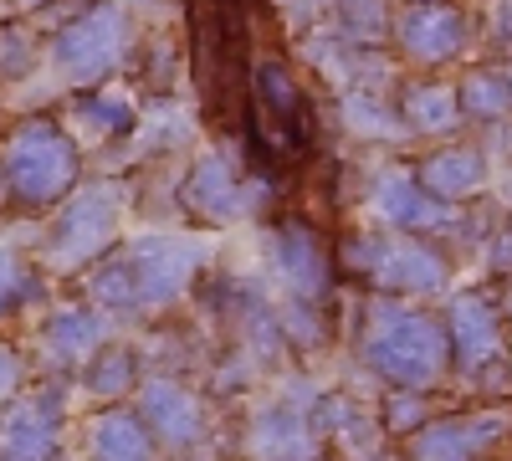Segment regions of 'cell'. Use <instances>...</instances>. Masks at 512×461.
Wrapping results in <instances>:
<instances>
[{
  "mask_svg": "<svg viewBox=\"0 0 512 461\" xmlns=\"http://www.w3.org/2000/svg\"><path fill=\"white\" fill-rule=\"evenodd\" d=\"M282 272L292 277L297 292L318 298V292L328 287V257H323V246H318L308 231L287 226V231H282Z\"/></svg>",
  "mask_w": 512,
  "mask_h": 461,
  "instance_id": "18",
  "label": "cell"
},
{
  "mask_svg": "<svg viewBox=\"0 0 512 461\" xmlns=\"http://www.w3.org/2000/svg\"><path fill=\"white\" fill-rule=\"evenodd\" d=\"M374 211L379 221H390L395 231L410 236H436L456 226V200H441L420 175H384L374 185Z\"/></svg>",
  "mask_w": 512,
  "mask_h": 461,
  "instance_id": "7",
  "label": "cell"
},
{
  "mask_svg": "<svg viewBox=\"0 0 512 461\" xmlns=\"http://www.w3.org/2000/svg\"><path fill=\"white\" fill-rule=\"evenodd\" d=\"M16 385V354L11 349H0V395H6Z\"/></svg>",
  "mask_w": 512,
  "mask_h": 461,
  "instance_id": "30",
  "label": "cell"
},
{
  "mask_svg": "<svg viewBox=\"0 0 512 461\" xmlns=\"http://www.w3.org/2000/svg\"><path fill=\"white\" fill-rule=\"evenodd\" d=\"M415 395H420V390H405V395H395V400H390L395 410H384V421H390L395 431H420V410H415L420 400H415Z\"/></svg>",
  "mask_w": 512,
  "mask_h": 461,
  "instance_id": "27",
  "label": "cell"
},
{
  "mask_svg": "<svg viewBox=\"0 0 512 461\" xmlns=\"http://www.w3.org/2000/svg\"><path fill=\"white\" fill-rule=\"evenodd\" d=\"M52 451H57V405H47V400L21 405L6 421L0 456L6 461H52Z\"/></svg>",
  "mask_w": 512,
  "mask_h": 461,
  "instance_id": "13",
  "label": "cell"
},
{
  "mask_svg": "<svg viewBox=\"0 0 512 461\" xmlns=\"http://www.w3.org/2000/svg\"><path fill=\"white\" fill-rule=\"evenodd\" d=\"M108 236H113V200L108 195L77 200L72 211L62 216L57 236H52V251H57L62 262H77V257H88V251H98Z\"/></svg>",
  "mask_w": 512,
  "mask_h": 461,
  "instance_id": "14",
  "label": "cell"
},
{
  "mask_svg": "<svg viewBox=\"0 0 512 461\" xmlns=\"http://www.w3.org/2000/svg\"><path fill=\"white\" fill-rule=\"evenodd\" d=\"M344 113L354 118V129H364V134H395V113L384 108L379 98H364V93H354V98L344 103Z\"/></svg>",
  "mask_w": 512,
  "mask_h": 461,
  "instance_id": "25",
  "label": "cell"
},
{
  "mask_svg": "<svg viewBox=\"0 0 512 461\" xmlns=\"http://www.w3.org/2000/svg\"><path fill=\"white\" fill-rule=\"evenodd\" d=\"M128 380H134V359H128L123 349H113L98 369H88V390L93 395H123Z\"/></svg>",
  "mask_w": 512,
  "mask_h": 461,
  "instance_id": "24",
  "label": "cell"
},
{
  "mask_svg": "<svg viewBox=\"0 0 512 461\" xmlns=\"http://www.w3.org/2000/svg\"><path fill=\"white\" fill-rule=\"evenodd\" d=\"M420 180L441 200H466V195H477L487 185V159L472 144H451V149H436L420 164Z\"/></svg>",
  "mask_w": 512,
  "mask_h": 461,
  "instance_id": "12",
  "label": "cell"
},
{
  "mask_svg": "<svg viewBox=\"0 0 512 461\" xmlns=\"http://www.w3.org/2000/svg\"><path fill=\"white\" fill-rule=\"evenodd\" d=\"M82 118L88 123H98V129H128V103H118V98H98V103H88L82 108Z\"/></svg>",
  "mask_w": 512,
  "mask_h": 461,
  "instance_id": "26",
  "label": "cell"
},
{
  "mask_svg": "<svg viewBox=\"0 0 512 461\" xmlns=\"http://www.w3.org/2000/svg\"><path fill=\"white\" fill-rule=\"evenodd\" d=\"M118 52H123V21H118L113 6H98L93 16L72 21V26L57 36V47H52V57H57L72 77H82V82L103 77V72L118 62Z\"/></svg>",
  "mask_w": 512,
  "mask_h": 461,
  "instance_id": "9",
  "label": "cell"
},
{
  "mask_svg": "<svg viewBox=\"0 0 512 461\" xmlns=\"http://www.w3.org/2000/svg\"><path fill=\"white\" fill-rule=\"evenodd\" d=\"M333 6H338L344 31L359 36V41H374L384 31V6H379V0H333Z\"/></svg>",
  "mask_w": 512,
  "mask_h": 461,
  "instance_id": "23",
  "label": "cell"
},
{
  "mask_svg": "<svg viewBox=\"0 0 512 461\" xmlns=\"http://www.w3.org/2000/svg\"><path fill=\"white\" fill-rule=\"evenodd\" d=\"M190 200L200 205L205 216H231V211H236V185H231V175H226L221 159H205L200 170H195Z\"/></svg>",
  "mask_w": 512,
  "mask_h": 461,
  "instance_id": "21",
  "label": "cell"
},
{
  "mask_svg": "<svg viewBox=\"0 0 512 461\" xmlns=\"http://www.w3.org/2000/svg\"><path fill=\"white\" fill-rule=\"evenodd\" d=\"M461 113L466 118H477V123H497L512 113V72H472L461 82Z\"/></svg>",
  "mask_w": 512,
  "mask_h": 461,
  "instance_id": "19",
  "label": "cell"
},
{
  "mask_svg": "<svg viewBox=\"0 0 512 461\" xmlns=\"http://www.w3.org/2000/svg\"><path fill=\"white\" fill-rule=\"evenodd\" d=\"M47 344L62 349V354L93 349V344H98V318H88V313H62V318L47 328Z\"/></svg>",
  "mask_w": 512,
  "mask_h": 461,
  "instance_id": "22",
  "label": "cell"
},
{
  "mask_svg": "<svg viewBox=\"0 0 512 461\" xmlns=\"http://www.w3.org/2000/svg\"><path fill=\"white\" fill-rule=\"evenodd\" d=\"M77 180V144L52 118H31L6 144V185L26 205H52Z\"/></svg>",
  "mask_w": 512,
  "mask_h": 461,
  "instance_id": "3",
  "label": "cell"
},
{
  "mask_svg": "<svg viewBox=\"0 0 512 461\" xmlns=\"http://www.w3.org/2000/svg\"><path fill=\"white\" fill-rule=\"evenodd\" d=\"M400 118L410 123L415 134H451L461 113V88H446V82H415L400 103Z\"/></svg>",
  "mask_w": 512,
  "mask_h": 461,
  "instance_id": "15",
  "label": "cell"
},
{
  "mask_svg": "<svg viewBox=\"0 0 512 461\" xmlns=\"http://www.w3.org/2000/svg\"><path fill=\"white\" fill-rule=\"evenodd\" d=\"M405 6H410V0H405Z\"/></svg>",
  "mask_w": 512,
  "mask_h": 461,
  "instance_id": "31",
  "label": "cell"
},
{
  "mask_svg": "<svg viewBox=\"0 0 512 461\" xmlns=\"http://www.w3.org/2000/svg\"><path fill=\"white\" fill-rule=\"evenodd\" d=\"M466 36H472V21H466L451 0H410L395 21L400 52L420 67H441V62L461 57Z\"/></svg>",
  "mask_w": 512,
  "mask_h": 461,
  "instance_id": "6",
  "label": "cell"
},
{
  "mask_svg": "<svg viewBox=\"0 0 512 461\" xmlns=\"http://www.w3.org/2000/svg\"><path fill=\"white\" fill-rule=\"evenodd\" d=\"M492 26H497V41H507V47H512V0H502V6H497Z\"/></svg>",
  "mask_w": 512,
  "mask_h": 461,
  "instance_id": "29",
  "label": "cell"
},
{
  "mask_svg": "<svg viewBox=\"0 0 512 461\" xmlns=\"http://www.w3.org/2000/svg\"><path fill=\"white\" fill-rule=\"evenodd\" d=\"M364 364L400 390H431L451 364V328L410 303H374L364 328Z\"/></svg>",
  "mask_w": 512,
  "mask_h": 461,
  "instance_id": "1",
  "label": "cell"
},
{
  "mask_svg": "<svg viewBox=\"0 0 512 461\" xmlns=\"http://www.w3.org/2000/svg\"><path fill=\"white\" fill-rule=\"evenodd\" d=\"M344 262L364 272L379 292H441L451 267L431 241H384V236H359L344 246Z\"/></svg>",
  "mask_w": 512,
  "mask_h": 461,
  "instance_id": "4",
  "label": "cell"
},
{
  "mask_svg": "<svg viewBox=\"0 0 512 461\" xmlns=\"http://www.w3.org/2000/svg\"><path fill=\"white\" fill-rule=\"evenodd\" d=\"M446 328H451V359L466 374L497 364V354H502V313H497V303L487 298V292H461V298L451 303V313H446Z\"/></svg>",
  "mask_w": 512,
  "mask_h": 461,
  "instance_id": "10",
  "label": "cell"
},
{
  "mask_svg": "<svg viewBox=\"0 0 512 461\" xmlns=\"http://www.w3.org/2000/svg\"><path fill=\"white\" fill-rule=\"evenodd\" d=\"M88 441H93V461H154V446H149L144 426H139L128 410L98 415L93 431H88Z\"/></svg>",
  "mask_w": 512,
  "mask_h": 461,
  "instance_id": "16",
  "label": "cell"
},
{
  "mask_svg": "<svg viewBox=\"0 0 512 461\" xmlns=\"http://www.w3.org/2000/svg\"><path fill=\"white\" fill-rule=\"evenodd\" d=\"M144 410L159 421V431H164L169 441H195V436H200V410H195L190 395H180V390L149 385V390H144Z\"/></svg>",
  "mask_w": 512,
  "mask_h": 461,
  "instance_id": "20",
  "label": "cell"
},
{
  "mask_svg": "<svg viewBox=\"0 0 512 461\" xmlns=\"http://www.w3.org/2000/svg\"><path fill=\"white\" fill-rule=\"evenodd\" d=\"M256 456L262 461H313V436L297 421V410H272L256 426Z\"/></svg>",
  "mask_w": 512,
  "mask_h": 461,
  "instance_id": "17",
  "label": "cell"
},
{
  "mask_svg": "<svg viewBox=\"0 0 512 461\" xmlns=\"http://www.w3.org/2000/svg\"><path fill=\"white\" fill-rule=\"evenodd\" d=\"M256 118L282 129L287 144H303L308 139V98L297 88V77L282 62H262L256 67Z\"/></svg>",
  "mask_w": 512,
  "mask_h": 461,
  "instance_id": "11",
  "label": "cell"
},
{
  "mask_svg": "<svg viewBox=\"0 0 512 461\" xmlns=\"http://www.w3.org/2000/svg\"><path fill=\"white\" fill-rule=\"evenodd\" d=\"M512 426L507 410H472V415H451V421L420 426L415 431V461H477L492 451Z\"/></svg>",
  "mask_w": 512,
  "mask_h": 461,
  "instance_id": "8",
  "label": "cell"
},
{
  "mask_svg": "<svg viewBox=\"0 0 512 461\" xmlns=\"http://www.w3.org/2000/svg\"><path fill=\"white\" fill-rule=\"evenodd\" d=\"M21 298V272L11 267V257H0V313Z\"/></svg>",
  "mask_w": 512,
  "mask_h": 461,
  "instance_id": "28",
  "label": "cell"
},
{
  "mask_svg": "<svg viewBox=\"0 0 512 461\" xmlns=\"http://www.w3.org/2000/svg\"><path fill=\"white\" fill-rule=\"evenodd\" d=\"M190 272V257L175 246H139L134 257H123L118 267L98 272V298L108 303H159L169 298Z\"/></svg>",
  "mask_w": 512,
  "mask_h": 461,
  "instance_id": "5",
  "label": "cell"
},
{
  "mask_svg": "<svg viewBox=\"0 0 512 461\" xmlns=\"http://www.w3.org/2000/svg\"><path fill=\"white\" fill-rule=\"evenodd\" d=\"M190 26L205 113L221 129H236L246 113V26L236 0H190Z\"/></svg>",
  "mask_w": 512,
  "mask_h": 461,
  "instance_id": "2",
  "label": "cell"
}]
</instances>
